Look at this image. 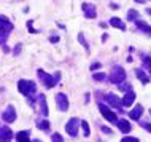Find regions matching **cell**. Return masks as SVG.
Returning a JSON list of instances; mask_svg holds the SVG:
<instances>
[{"label":"cell","mask_w":151,"mask_h":142,"mask_svg":"<svg viewBox=\"0 0 151 142\" xmlns=\"http://www.w3.org/2000/svg\"><path fill=\"white\" fill-rule=\"evenodd\" d=\"M2 118H3V121H6V123H13V121L16 120V110H14V107L8 105L5 110H3V113H2Z\"/></svg>","instance_id":"obj_9"},{"label":"cell","mask_w":151,"mask_h":142,"mask_svg":"<svg viewBox=\"0 0 151 142\" xmlns=\"http://www.w3.org/2000/svg\"><path fill=\"white\" fill-rule=\"evenodd\" d=\"M150 113H151V110H150Z\"/></svg>","instance_id":"obj_38"},{"label":"cell","mask_w":151,"mask_h":142,"mask_svg":"<svg viewBox=\"0 0 151 142\" xmlns=\"http://www.w3.org/2000/svg\"><path fill=\"white\" fill-rule=\"evenodd\" d=\"M32 142H43V141H40V139H35V141H32Z\"/></svg>","instance_id":"obj_35"},{"label":"cell","mask_w":151,"mask_h":142,"mask_svg":"<svg viewBox=\"0 0 151 142\" xmlns=\"http://www.w3.org/2000/svg\"><path fill=\"white\" fill-rule=\"evenodd\" d=\"M118 128H119V131L121 133H124V134H127V133H130V129H132V126H130V123L126 118H122V120H118Z\"/></svg>","instance_id":"obj_15"},{"label":"cell","mask_w":151,"mask_h":142,"mask_svg":"<svg viewBox=\"0 0 151 142\" xmlns=\"http://www.w3.org/2000/svg\"><path fill=\"white\" fill-rule=\"evenodd\" d=\"M13 137H14L13 131H11L8 126H3L2 129H0V141H2V142H10Z\"/></svg>","instance_id":"obj_13"},{"label":"cell","mask_w":151,"mask_h":142,"mask_svg":"<svg viewBox=\"0 0 151 142\" xmlns=\"http://www.w3.org/2000/svg\"><path fill=\"white\" fill-rule=\"evenodd\" d=\"M121 142H138L137 137H129V136H126V137H122Z\"/></svg>","instance_id":"obj_28"},{"label":"cell","mask_w":151,"mask_h":142,"mask_svg":"<svg viewBox=\"0 0 151 142\" xmlns=\"http://www.w3.org/2000/svg\"><path fill=\"white\" fill-rule=\"evenodd\" d=\"M78 40H80V43H81V45H83L84 48H86V50L89 51V45H88V42H86V40H84V35L83 34H78Z\"/></svg>","instance_id":"obj_25"},{"label":"cell","mask_w":151,"mask_h":142,"mask_svg":"<svg viewBox=\"0 0 151 142\" xmlns=\"http://www.w3.org/2000/svg\"><path fill=\"white\" fill-rule=\"evenodd\" d=\"M51 142H64V137L59 134V133H54V134L51 136Z\"/></svg>","instance_id":"obj_24"},{"label":"cell","mask_w":151,"mask_h":142,"mask_svg":"<svg viewBox=\"0 0 151 142\" xmlns=\"http://www.w3.org/2000/svg\"><path fill=\"white\" fill-rule=\"evenodd\" d=\"M94 80H96V82H102V80H105V74H99V72H96V74H94Z\"/></svg>","instance_id":"obj_27"},{"label":"cell","mask_w":151,"mask_h":142,"mask_svg":"<svg viewBox=\"0 0 151 142\" xmlns=\"http://www.w3.org/2000/svg\"><path fill=\"white\" fill-rule=\"evenodd\" d=\"M140 126L143 129H146L148 133H151V123H150V121H140Z\"/></svg>","instance_id":"obj_26"},{"label":"cell","mask_w":151,"mask_h":142,"mask_svg":"<svg viewBox=\"0 0 151 142\" xmlns=\"http://www.w3.org/2000/svg\"><path fill=\"white\" fill-rule=\"evenodd\" d=\"M100 129H102V131H104V133H107V134H111V129H110V128H105V126H100Z\"/></svg>","instance_id":"obj_33"},{"label":"cell","mask_w":151,"mask_h":142,"mask_svg":"<svg viewBox=\"0 0 151 142\" xmlns=\"http://www.w3.org/2000/svg\"><path fill=\"white\" fill-rule=\"evenodd\" d=\"M21 48H22V45H21V43H18V45L14 46V50H13V54H14V56H18L19 53H21Z\"/></svg>","instance_id":"obj_29"},{"label":"cell","mask_w":151,"mask_h":142,"mask_svg":"<svg viewBox=\"0 0 151 142\" xmlns=\"http://www.w3.org/2000/svg\"><path fill=\"white\" fill-rule=\"evenodd\" d=\"M37 128H38V129H43V131H50L51 123H50L48 120H38V121H37Z\"/></svg>","instance_id":"obj_20"},{"label":"cell","mask_w":151,"mask_h":142,"mask_svg":"<svg viewBox=\"0 0 151 142\" xmlns=\"http://www.w3.org/2000/svg\"><path fill=\"white\" fill-rule=\"evenodd\" d=\"M13 22L6 18V16L0 14V45H5L6 43V38L10 37L11 30H13Z\"/></svg>","instance_id":"obj_2"},{"label":"cell","mask_w":151,"mask_h":142,"mask_svg":"<svg viewBox=\"0 0 151 142\" xmlns=\"http://www.w3.org/2000/svg\"><path fill=\"white\" fill-rule=\"evenodd\" d=\"M81 128H83V131H84V136H86V137H89V134H91V128H89L88 121L81 120Z\"/></svg>","instance_id":"obj_22"},{"label":"cell","mask_w":151,"mask_h":142,"mask_svg":"<svg viewBox=\"0 0 151 142\" xmlns=\"http://www.w3.org/2000/svg\"><path fill=\"white\" fill-rule=\"evenodd\" d=\"M110 7H111V8H113V10H118V8H119V7H118V5H116V3H111V5H110Z\"/></svg>","instance_id":"obj_34"},{"label":"cell","mask_w":151,"mask_h":142,"mask_svg":"<svg viewBox=\"0 0 151 142\" xmlns=\"http://www.w3.org/2000/svg\"><path fill=\"white\" fill-rule=\"evenodd\" d=\"M56 105L60 112H67L68 110V99L64 93H58L56 94Z\"/></svg>","instance_id":"obj_8"},{"label":"cell","mask_w":151,"mask_h":142,"mask_svg":"<svg viewBox=\"0 0 151 142\" xmlns=\"http://www.w3.org/2000/svg\"><path fill=\"white\" fill-rule=\"evenodd\" d=\"M50 42L51 43H58L59 42V37H58V35H52V37H50Z\"/></svg>","instance_id":"obj_31"},{"label":"cell","mask_w":151,"mask_h":142,"mask_svg":"<svg viewBox=\"0 0 151 142\" xmlns=\"http://www.w3.org/2000/svg\"><path fill=\"white\" fill-rule=\"evenodd\" d=\"M148 69H150V72H151V66H150V67H148Z\"/></svg>","instance_id":"obj_37"},{"label":"cell","mask_w":151,"mask_h":142,"mask_svg":"<svg viewBox=\"0 0 151 142\" xmlns=\"http://www.w3.org/2000/svg\"><path fill=\"white\" fill-rule=\"evenodd\" d=\"M29 134H30L29 131H19L14 137H16V141H18V142H32Z\"/></svg>","instance_id":"obj_18"},{"label":"cell","mask_w":151,"mask_h":142,"mask_svg":"<svg viewBox=\"0 0 151 142\" xmlns=\"http://www.w3.org/2000/svg\"><path fill=\"white\" fill-rule=\"evenodd\" d=\"M134 101H135V93L127 91V93H124V96H122L121 104H122V107H130V105L134 104Z\"/></svg>","instance_id":"obj_12"},{"label":"cell","mask_w":151,"mask_h":142,"mask_svg":"<svg viewBox=\"0 0 151 142\" xmlns=\"http://www.w3.org/2000/svg\"><path fill=\"white\" fill-rule=\"evenodd\" d=\"M135 77H137V78L140 80L143 85H148V83H150V77L146 75V72L142 70V69H135Z\"/></svg>","instance_id":"obj_17"},{"label":"cell","mask_w":151,"mask_h":142,"mask_svg":"<svg viewBox=\"0 0 151 142\" xmlns=\"http://www.w3.org/2000/svg\"><path fill=\"white\" fill-rule=\"evenodd\" d=\"M110 26L118 27V29H121V30H126V24L122 22L119 18H111V19H110Z\"/></svg>","instance_id":"obj_19"},{"label":"cell","mask_w":151,"mask_h":142,"mask_svg":"<svg viewBox=\"0 0 151 142\" xmlns=\"http://www.w3.org/2000/svg\"><path fill=\"white\" fill-rule=\"evenodd\" d=\"M118 86H119V90H121V91H124V93L132 91V88H130V85H129V83H124V82H122V83L118 85Z\"/></svg>","instance_id":"obj_23"},{"label":"cell","mask_w":151,"mask_h":142,"mask_svg":"<svg viewBox=\"0 0 151 142\" xmlns=\"http://www.w3.org/2000/svg\"><path fill=\"white\" fill-rule=\"evenodd\" d=\"M105 101L108 102V107H113L115 110H118V112H122V104H121L119 97H118L116 94H111V93L105 94Z\"/></svg>","instance_id":"obj_7"},{"label":"cell","mask_w":151,"mask_h":142,"mask_svg":"<svg viewBox=\"0 0 151 142\" xmlns=\"http://www.w3.org/2000/svg\"><path fill=\"white\" fill-rule=\"evenodd\" d=\"M135 2H140V3H143V2H145V0H135Z\"/></svg>","instance_id":"obj_36"},{"label":"cell","mask_w":151,"mask_h":142,"mask_svg":"<svg viewBox=\"0 0 151 142\" xmlns=\"http://www.w3.org/2000/svg\"><path fill=\"white\" fill-rule=\"evenodd\" d=\"M99 67H100V62H94L92 66H91V70H97Z\"/></svg>","instance_id":"obj_32"},{"label":"cell","mask_w":151,"mask_h":142,"mask_svg":"<svg viewBox=\"0 0 151 142\" xmlns=\"http://www.w3.org/2000/svg\"><path fill=\"white\" fill-rule=\"evenodd\" d=\"M27 27H29V32H30V34H37V30L32 27V21H27Z\"/></svg>","instance_id":"obj_30"},{"label":"cell","mask_w":151,"mask_h":142,"mask_svg":"<svg viewBox=\"0 0 151 142\" xmlns=\"http://www.w3.org/2000/svg\"><path fill=\"white\" fill-rule=\"evenodd\" d=\"M80 126H81V121L78 118H75V117H72V118L67 121V125H65V131H67L72 137H76L78 136Z\"/></svg>","instance_id":"obj_6"},{"label":"cell","mask_w":151,"mask_h":142,"mask_svg":"<svg viewBox=\"0 0 151 142\" xmlns=\"http://www.w3.org/2000/svg\"><path fill=\"white\" fill-rule=\"evenodd\" d=\"M37 102H38V107H40V113H42L43 117H48L50 110H48V105H46V96H45V94H38Z\"/></svg>","instance_id":"obj_10"},{"label":"cell","mask_w":151,"mask_h":142,"mask_svg":"<svg viewBox=\"0 0 151 142\" xmlns=\"http://www.w3.org/2000/svg\"><path fill=\"white\" fill-rule=\"evenodd\" d=\"M138 19V11L137 10H129L127 11V21H134L135 22Z\"/></svg>","instance_id":"obj_21"},{"label":"cell","mask_w":151,"mask_h":142,"mask_svg":"<svg viewBox=\"0 0 151 142\" xmlns=\"http://www.w3.org/2000/svg\"><path fill=\"white\" fill-rule=\"evenodd\" d=\"M37 77H38V80L42 82V85H45L46 88H54L60 80L59 72H54V75H50L48 72H45L43 69H38V70H37Z\"/></svg>","instance_id":"obj_1"},{"label":"cell","mask_w":151,"mask_h":142,"mask_svg":"<svg viewBox=\"0 0 151 142\" xmlns=\"http://www.w3.org/2000/svg\"><path fill=\"white\" fill-rule=\"evenodd\" d=\"M99 110H100V113L104 115V118L107 120V121H110V123H115V125L118 123V117H116V113L111 110V107H108V105L99 102Z\"/></svg>","instance_id":"obj_5"},{"label":"cell","mask_w":151,"mask_h":142,"mask_svg":"<svg viewBox=\"0 0 151 142\" xmlns=\"http://www.w3.org/2000/svg\"><path fill=\"white\" fill-rule=\"evenodd\" d=\"M83 13H84V16L86 18H89V19H94L97 16V11H96V7L92 5V3H83Z\"/></svg>","instance_id":"obj_11"},{"label":"cell","mask_w":151,"mask_h":142,"mask_svg":"<svg viewBox=\"0 0 151 142\" xmlns=\"http://www.w3.org/2000/svg\"><path fill=\"white\" fill-rule=\"evenodd\" d=\"M135 26H137L138 30H143L146 35H150V37H151V26H150V24H146L145 21H142V19H137Z\"/></svg>","instance_id":"obj_16"},{"label":"cell","mask_w":151,"mask_h":142,"mask_svg":"<svg viewBox=\"0 0 151 142\" xmlns=\"http://www.w3.org/2000/svg\"><path fill=\"white\" fill-rule=\"evenodd\" d=\"M124 80H126V70L121 66H115L111 69V72H110V82L115 85H119Z\"/></svg>","instance_id":"obj_4"},{"label":"cell","mask_w":151,"mask_h":142,"mask_svg":"<svg viewBox=\"0 0 151 142\" xmlns=\"http://www.w3.org/2000/svg\"><path fill=\"white\" fill-rule=\"evenodd\" d=\"M142 115H143V107H142L140 104L135 105V107H134V110H130V112H129L130 120H140V118H142Z\"/></svg>","instance_id":"obj_14"},{"label":"cell","mask_w":151,"mask_h":142,"mask_svg":"<svg viewBox=\"0 0 151 142\" xmlns=\"http://www.w3.org/2000/svg\"><path fill=\"white\" fill-rule=\"evenodd\" d=\"M18 91L21 93V94L27 96V97H32L37 91V85H35V82H32V80H19L18 82Z\"/></svg>","instance_id":"obj_3"},{"label":"cell","mask_w":151,"mask_h":142,"mask_svg":"<svg viewBox=\"0 0 151 142\" xmlns=\"http://www.w3.org/2000/svg\"><path fill=\"white\" fill-rule=\"evenodd\" d=\"M0 129H2V128H0Z\"/></svg>","instance_id":"obj_39"}]
</instances>
